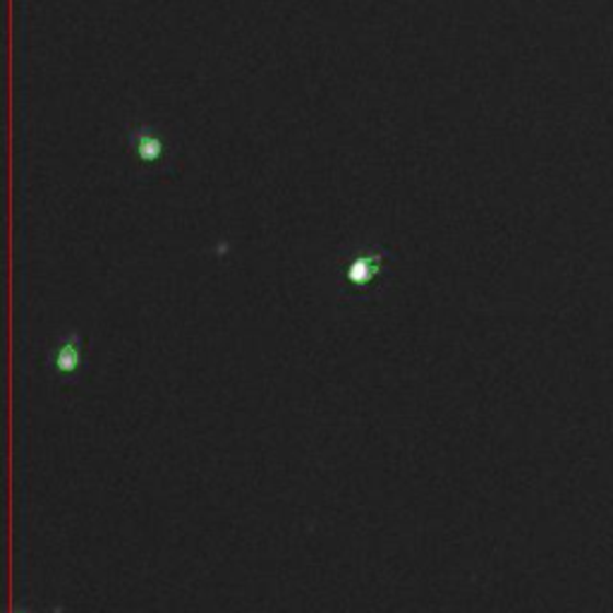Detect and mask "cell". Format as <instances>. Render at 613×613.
I'll list each match as a JSON object with an SVG mask.
<instances>
[{
  "mask_svg": "<svg viewBox=\"0 0 613 613\" xmlns=\"http://www.w3.org/2000/svg\"><path fill=\"white\" fill-rule=\"evenodd\" d=\"M15 613H30V611H15Z\"/></svg>",
  "mask_w": 613,
  "mask_h": 613,
  "instance_id": "4",
  "label": "cell"
},
{
  "mask_svg": "<svg viewBox=\"0 0 613 613\" xmlns=\"http://www.w3.org/2000/svg\"><path fill=\"white\" fill-rule=\"evenodd\" d=\"M393 252L379 242H357L340 252L338 292L348 302H367L379 298L389 286Z\"/></svg>",
  "mask_w": 613,
  "mask_h": 613,
  "instance_id": "1",
  "label": "cell"
},
{
  "mask_svg": "<svg viewBox=\"0 0 613 613\" xmlns=\"http://www.w3.org/2000/svg\"><path fill=\"white\" fill-rule=\"evenodd\" d=\"M84 367V340L80 331H68L54 348L48 350V369L60 381H72L80 377Z\"/></svg>",
  "mask_w": 613,
  "mask_h": 613,
  "instance_id": "3",
  "label": "cell"
},
{
  "mask_svg": "<svg viewBox=\"0 0 613 613\" xmlns=\"http://www.w3.org/2000/svg\"><path fill=\"white\" fill-rule=\"evenodd\" d=\"M125 139L137 161V171L142 177L169 175L173 169V149L169 137L161 132L157 123L130 120L125 125Z\"/></svg>",
  "mask_w": 613,
  "mask_h": 613,
  "instance_id": "2",
  "label": "cell"
}]
</instances>
